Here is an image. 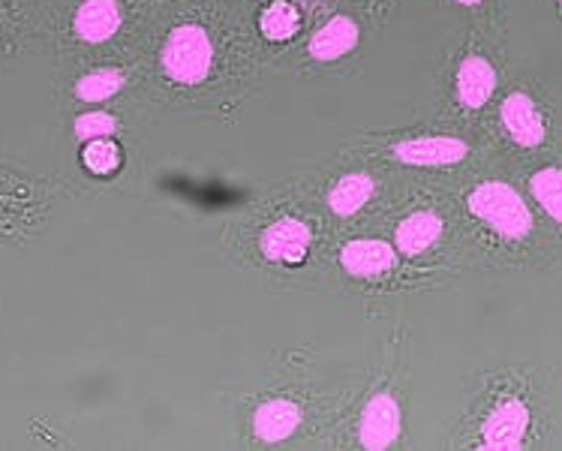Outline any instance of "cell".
<instances>
[{"label":"cell","mask_w":562,"mask_h":451,"mask_svg":"<svg viewBox=\"0 0 562 451\" xmlns=\"http://www.w3.org/2000/svg\"><path fill=\"white\" fill-rule=\"evenodd\" d=\"M467 214L491 241L524 250L539 235V217L529 205L527 193H520L505 178H482L463 196Z\"/></svg>","instance_id":"obj_1"},{"label":"cell","mask_w":562,"mask_h":451,"mask_svg":"<svg viewBox=\"0 0 562 451\" xmlns=\"http://www.w3.org/2000/svg\"><path fill=\"white\" fill-rule=\"evenodd\" d=\"M536 433V406L520 388H505L487 404L475 425V449L520 451Z\"/></svg>","instance_id":"obj_2"},{"label":"cell","mask_w":562,"mask_h":451,"mask_svg":"<svg viewBox=\"0 0 562 451\" xmlns=\"http://www.w3.org/2000/svg\"><path fill=\"white\" fill-rule=\"evenodd\" d=\"M496 121H499L505 139L512 142L517 150H541L551 139V124H548L544 109L524 88L505 93L499 100V109H496Z\"/></svg>","instance_id":"obj_3"},{"label":"cell","mask_w":562,"mask_h":451,"mask_svg":"<svg viewBox=\"0 0 562 451\" xmlns=\"http://www.w3.org/2000/svg\"><path fill=\"white\" fill-rule=\"evenodd\" d=\"M211 64H214L211 36L199 24L175 27L162 46V72L181 84H199L211 72Z\"/></svg>","instance_id":"obj_4"},{"label":"cell","mask_w":562,"mask_h":451,"mask_svg":"<svg viewBox=\"0 0 562 451\" xmlns=\"http://www.w3.org/2000/svg\"><path fill=\"white\" fill-rule=\"evenodd\" d=\"M472 145L463 136H415L394 145V157L415 169H451L470 160Z\"/></svg>","instance_id":"obj_5"},{"label":"cell","mask_w":562,"mask_h":451,"mask_svg":"<svg viewBox=\"0 0 562 451\" xmlns=\"http://www.w3.org/2000/svg\"><path fill=\"white\" fill-rule=\"evenodd\" d=\"M499 88V70L484 52H467L454 70V97L467 112H479L494 100Z\"/></svg>","instance_id":"obj_6"},{"label":"cell","mask_w":562,"mask_h":451,"mask_svg":"<svg viewBox=\"0 0 562 451\" xmlns=\"http://www.w3.org/2000/svg\"><path fill=\"white\" fill-rule=\"evenodd\" d=\"M401 404L394 401V394L382 392L376 397H370V404L364 406L361 421H358V440L370 451L391 449L394 442L401 440Z\"/></svg>","instance_id":"obj_7"},{"label":"cell","mask_w":562,"mask_h":451,"mask_svg":"<svg viewBox=\"0 0 562 451\" xmlns=\"http://www.w3.org/2000/svg\"><path fill=\"white\" fill-rule=\"evenodd\" d=\"M311 226L304 221H295V217H286V221L271 223L268 229L262 232V256L274 266H299L304 262V256L311 253Z\"/></svg>","instance_id":"obj_8"},{"label":"cell","mask_w":562,"mask_h":451,"mask_svg":"<svg viewBox=\"0 0 562 451\" xmlns=\"http://www.w3.org/2000/svg\"><path fill=\"white\" fill-rule=\"evenodd\" d=\"M442 235H446V221L439 217V211H413L394 229V250L401 256H422L434 250L442 241Z\"/></svg>","instance_id":"obj_9"},{"label":"cell","mask_w":562,"mask_h":451,"mask_svg":"<svg viewBox=\"0 0 562 451\" xmlns=\"http://www.w3.org/2000/svg\"><path fill=\"white\" fill-rule=\"evenodd\" d=\"M340 266L349 278H376L397 266V250L379 238H358L340 250Z\"/></svg>","instance_id":"obj_10"},{"label":"cell","mask_w":562,"mask_h":451,"mask_svg":"<svg viewBox=\"0 0 562 451\" xmlns=\"http://www.w3.org/2000/svg\"><path fill=\"white\" fill-rule=\"evenodd\" d=\"M301 428V406L286 397L265 401L252 416V433L262 442H283Z\"/></svg>","instance_id":"obj_11"},{"label":"cell","mask_w":562,"mask_h":451,"mask_svg":"<svg viewBox=\"0 0 562 451\" xmlns=\"http://www.w3.org/2000/svg\"><path fill=\"white\" fill-rule=\"evenodd\" d=\"M527 196L562 232V162H544L527 178Z\"/></svg>","instance_id":"obj_12"},{"label":"cell","mask_w":562,"mask_h":451,"mask_svg":"<svg viewBox=\"0 0 562 451\" xmlns=\"http://www.w3.org/2000/svg\"><path fill=\"white\" fill-rule=\"evenodd\" d=\"M117 27H121V10L115 0H85L72 19V31L85 43H105L117 34Z\"/></svg>","instance_id":"obj_13"},{"label":"cell","mask_w":562,"mask_h":451,"mask_svg":"<svg viewBox=\"0 0 562 451\" xmlns=\"http://www.w3.org/2000/svg\"><path fill=\"white\" fill-rule=\"evenodd\" d=\"M358 46V24L349 15H334L311 36V55L316 60H337Z\"/></svg>","instance_id":"obj_14"},{"label":"cell","mask_w":562,"mask_h":451,"mask_svg":"<svg viewBox=\"0 0 562 451\" xmlns=\"http://www.w3.org/2000/svg\"><path fill=\"white\" fill-rule=\"evenodd\" d=\"M373 178L364 172H352V174H344L337 184L331 187V193H328V208L337 214V217H352L358 211L364 208L373 196Z\"/></svg>","instance_id":"obj_15"},{"label":"cell","mask_w":562,"mask_h":451,"mask_svg":"<svg viewBox=\"0 0 562 451\" xmlns=\"http://www.w3.org/2000/svg\"><path fill=\"white\" fill-rule=\"evenodd\" d=\"M259 31L265 34V40L271 43H286L301 31V15L299 10L286 3V0H274L268 10L259 15Z\"/></svg>","instance_id":"obj_16"},{"label":"cell","mask_w":562,"mask_h":451,"mask_svg":"<svg viewBox=\"0 0 562 451\" xmlns=\"http://www.w3.org/2000/svg\"><path fill=\"white\" fill-rule=\"evenodd\" d=\"M121 84H124V76L117 70H93L76 81V97L85 103H100V100L115 97Z\"/></svg>","instance_id":"obj_17"},{"label":"cell","mask_w":562,"mask_h":451,"mask_svg":"<svg viewBox=\"0 0 562 451\" xmlns=\"http://www.w3.org/2000/svg\"><path fill=\"white\" fill-rule=\"evenodd\" d=\"M81 162L93 174H112L121 166V148L112 139H93L81 150Z\"/></svg>","instance_id":"obj_18"},{"label":"cell","mask_w":562,"mask_h":451,"mask_svg":"<svg viewBox=\"0 0 562 451\" xmlns=\"http://www.w3.org/2000/svg\"><path fill=\"white\" fill-rule=\"evenodd\" d=\"M115 129H117V121L112 115H105V112H91V115L76 117V136H79L81 142L109 139Z\"/></svg>","instance_id":"obj_19"},{"label":"cell","mask_w":562,"mask_h":451,"mask_svg":"<svg viewBox=\"0 0 562 451\" xmlns=\"http://www.w3.org/2000/svg\"><path fill=\"white\" fill-rule=\"evenodd\" d=\"M454 3H460V7H467V10H475V7H482L484 0H454Z\"/></svg>","instance_id":"obj_20"},{"label":"cell","mask_w":562,"mask_h":451,"mask_svg":"<svg viewBox=\"0 0 562 451\" xmlns=\"http://www.w3.org/2000/svg\"><path fill=\"white\" fill-rule=\"evenodd\" d=\"M557 3H560V10H562V0H557Z\"/></svg>","instance_id":"obj_21"}]
</instances>
